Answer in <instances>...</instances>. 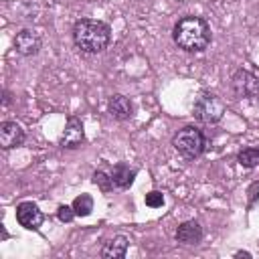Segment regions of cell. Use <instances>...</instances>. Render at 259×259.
<instances>
[{
    "label": "cell",
    "instance_id": "cell-1",
    "mask_svg": "<svg viewBox=\"0 0 259 259\" xmlns=\"http://www.w3.org/2000/svg\"><path fill=\"white\" fill-rule=\"evenodd\" d=\"M172 38L178 45V49L186 51V53H200L208 47L212 34H210V26L204 18L200 16H182L172 30Z\"/></svg>",
    "mask_w": 259,
    "mask_h": 259
},
{
    "label": "cell",
    "instance_id": "cell-2",
    "mask_svg": "<svg viewBox=\"0 0 259 259\" xmlns=\"http://www.w3.org/2000/svg\"><path fill=\"white\" fill-rule=\"evenodd\" d=\"M109 38H111V28L103 20L81 18L73 24V40L81 53L87 55L101 53L109 45Z\"/></svg>",
    "mask_w": 259,
    "mask_h": 259
},
{
    "label": "cell",
    "instance_id": "cell-3",
    "mask_svg": "<svg viewBox=\"0 0 259 259\" xmlns=\"http://www.w3.org/2000/svg\"><path fill=\"white\" fill-rule=\"evenodd\" d=\"M172 146L178 150V154H182L184 158L188 160H194L198 158L202 152H204V146H206V140H204V134L194 127V125H186L182 130H178L172 138Z\"/></svg>",
    "mask_w": 259,
    "mask_h": 259
},
{
    "label": "cell",
    "instance_id": "cell-4",
    "mask_svg": "<svg viewBox=\"0 0 259 259\" xmlns=\"http://www.w3.org/2000/svg\"><path fill=\"white\" fill-rule=\"evenodd\" d=\"M194 117L206 125L219 123L225 115V103L221 97H217L214 93H202L196 101H194Z\"/></svg>",
    "mask_w": 259,
    "mask_h": 259
},
{
    "label": "cell",
    "instance_id": "cell-5",
    "mask_svg": "<svg viewBox=\"0 0 259 259\" xmlns=\"http://www.w3.org/2000/svg\"><path fill=\"white\" fill-rule=\"evenodd\" d=\"M42 47V38L32 28H22L14 36V49L24 57H34Z\"/></svg>",
    "mask_w": 259,
    "mask_h": 259
},
{
    "label": "cell",
    "instance_id": "cell-6",
    "mask_svg": "<svg viewBox=\"0 0 259 259\" xmlns=\"http://www.w3.org/2000/svg\"><path fill=\"white\" fill-rule=\"evenodd\" d=\"M83 140H85L83 123H81L79 117L71 115V117L67 119V125H65V130H63L61 138H59V146H61V148H67V150H75V148H79V146L83 144Z\"/></svg>",
    "mask_w": 259,
    "mask_h": 259
},
{
    "label": "cell",
    "instance_id": "cell-7",
    "mask_svg": "<svg viewBox=\"0 0 259 259\" xmlns=\"http://www.w3.org/2000/svg\"><path fill=\"white\" fill-rule=\"evenodd\" d=\"M231 87L239 97H255L259 95V79L249 71H237L231 77Z\"/></svg>",
    "mask_w": 259,
    "mask_h": 259
},
{
    "label": "cell",
    "instance_id": "cell-8",
    "mask_svg": "<svg viewBox=\"0 0 259 259\" xmlns=\"http://www.w3.org/2000/svg\"><path fill=\"white\" fill-rule=\"evenodd\" d=\"M16 221L20 223V227L30 229V231H36L42 225L45 214L40 212V208L34 202H20L16 206Z\"/></svg>",
    "mask_w": 259,
    "mask_h": 259
},
{
    "label": "cell",
    "instance_id": "cell-9",
    "mask_svg": "<svg viewBox=\"0 0 259 259\" xmlns=\"http://www.w3.org/2000/svg\"><path fill=\"white\" fill-rule=\"evenodd\" d=\"M24 142V130L16 121H2L0 123V146L4 150L16 148Z\"/></svg>",
    "mask_w": 259,
    "mask_h": 259
},
{
    "label": "cell",
    "instance_id": "cell-10",
    "mask_svg": "<svg viewBox=\"0 0 259 259\" xmlns=\"http://www.w3.org/2000/svg\"><path fill=\"white\" fill-rule=\"evenodd\" d=\"M202 239V227L198 221H184L176 229V241L182 245H196Z\"/></svg>",
    "mask_w": 259,
    "mask_h": 259
},
{
    "label": "cell",
    "instance_id": "cell-11",
    "mask_svg": "<svg viewBox=\"0 0 259 259\" xmlns=\"http://www.w3.org/2000/svg\"><path fill=\"white\" fill-rule=\"evenodd\" d=\"M107 111H109L111 117L123 121V119H130V117L134 115V105H132V101H130L125 95H119V93H117V95H111V97H109V101H107Z\"/></svg>",
    "mask_w": 259,
    "mask_h": 259
},
{
    "label": "cell",
    "instance_id": "cell-12",
    "mask_svg": "<svg viewBox=\"0 0 259 259\" xmlns=\"http://www.w3.org/2000/svg\"><path fill=\"white\" fill-rule=\"evenodd\" d=\"M127 245H130L127 237H123V235H115V237H111V239L103 245V249H101V257H105V259H121V257H125Z\"/></svg>",
    "mask_w": 259,
    "mask_h": 259
},
{
    "label": "cell",
    "instance_id": "cell-13",
    "mask_svg": "<svg viewBox=\"0 0 259 259\" xmlns=\"http://www.w3.org/2000/svg\"><path fill=\"white\" fill-rule=\"evenodd\" d=\"M111 178H113V184L117 188H127L134 182V178H136V168H130V164L119 162V164L113 166Z\"/></svg>",
    "mask_w": 259,
    "mask_h": 259
},
{
    "label": "cell",
    "instance_id": "cell-14",
    "mask_svg": "<svg viewBox=\"0 0 259 259\" xmlns=\"http://www.w3.org/2000/svg\"><path fill=\"white\" fill-rule=\"evenodd\" d=\"M237 162L243 168H255L259 166V148H245L237 154Z\"/></svg>",
    "mask_w": 259,
    "mask_h": 259
},
{
    "label": "cell",
    "instance_id": "cell-15",
    "mask_svg": "<svg viewBox=\"0 0 259 259\" xmlns=\"http://www.w3.org/2000/svg\"><path fill=\"white\" fill-rule=\"evenodd\" d=\"M71 206L75 208V214H77V217H89L91 210H93V198H91L89 194H79V196L73 200Z\"/></svg>",
    "mask_w": 259,
    "mask_h": 259
},
{
    "label": "cell",
    "instance_id": "cell-16",
    "mask_svg": "<svg viewBox=\"0 0 259 259\" xmlns=\"http://www.w3.org/2000/svg\"><path fill=\"white\" fill-rule=\"evenodd\" d=\"M91 180H93V184H97V186H99L103 192H109V190L115 186V184H113V178H111V174H105L103 170H95Z\"/></svg>",
    "mask_w": 259,
    "mask_h": 259
},
{
    "label": "cell",
    "instance_id": "cell-17",
    "mask_svg": "<svg viewBox=\"0 0 259 259\" xmlns=\"http://www.w3.org/2000/svg\"><path fill=\"white\" fill-rule=\"evenodd\" d=\"M75 217H77V214H75V208H73V206L63 204V206L57 208V219H59L61 223H71Z\"/></svg>",
    "mask_w": 259,
    "mask_h": 259
},
{
    "label": "cell",
    "instance_id": "cell-18",
    "mask_svg": "<svg viewBox=\"0 0 259 259\" xmlns=\"http://www.w3.org/2000/svg\"><path fill=\"white\" fill-rule=\"evenodd\" d=\"M146 204H148V206H152V208L162 206V204H164V196H162V192H158V190L148 192V194H146Z\"/></svg>",
    "mask_w": 259,
    "mask_h": 259
},
{
    "label": "cell",
    "instance_id": "cell-19",
    "mask_svg": "<svg viewBox=\"0 0 259 259\" xmlns=\"http://www.w3.org/2000/svg\"><path fill=\"white\" fill-rule=\"evenodd\" d=\"M8 103H10V93H8V91H4V99H2V105L6 107Z\"/></svg>",
    "mask_w": 259,
    "mask_h": 259
},
{
    "label": "cell",
    "instance_id": "cell-20",
    "mask_svg": "<svg viewBox=\"0 0 259 259\" xmlns=\"http://www.w3.org/2000/svg\"><path fill=\"white\" fill-rule=\"evenodd\" d=\"M235 255H237V257H247V259L251 257V253H247V251H237Z\"/></svg>",
    "mask_w": 259,
    "mask_h": 259
}]
</instances>
